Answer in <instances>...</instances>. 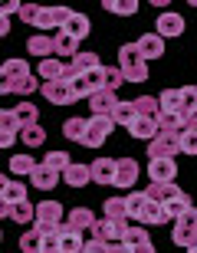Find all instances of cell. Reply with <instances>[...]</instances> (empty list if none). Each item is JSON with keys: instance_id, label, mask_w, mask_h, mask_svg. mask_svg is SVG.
Returning a JSON list of instances; mask_svg holds the SVG:
<instances>
[{"instance_id": "11a10c76", "label": "cell", "mask_w": 197, "mask_h": 253, "mask_svg": "<svg viewBox=\"0 0 197 253\" xmlns=\"http://www.w3.org/2000/svg\"><path fill=\"white\" fill-rule=\"evenodd\" d=\"M188 131H197V115L191 119V125H188Z\"/></svg>"}, {"instance_id": "bcb514c9", "label": "cell", "mask_w": 197, "mask_h": 253, "mask_svg": "<svg viewBox=\"0 0 197 253\" xmlns=\"http://www.w3.org/2000/svg\"><path fill=\"white\" fill-rule=\"evenodd\" d=\"M122 83H125L122 69H118V66H105V89H109V92H115Z\"/></svg>"}, {"instance_id": "816d5d0a", "label": "cell", "mask_w": 197, "mask_h": 253, "mask_svg": "<svg viewBox=\"0 0 197 253\" xmlns=\"http://www.w3.org/2000/svg\"><path fill=\"white\" fill-rule=\"evenodd\" d=\"M105 253H131V247H125V244H105Z\"/></svg>"}, {"instance_id": "484cf974", "label": "cell", "mask_w": 197, "mask_h": 253, "mask_svg": "<svg viewBox=\"0 0 197 253\" xmlns=\"http://www.w3.org/2000/svg\"><path fill=\"white\" fill-rule=\"evenodd\" d=\"M43 247H46V234L37 230V227L20 237V250H23V253H43Z\"/></svg>"}, {"instance_id": "f35d334b", "label": "cell", "mask_w": 197, "mask_h": 253, "mask_svg": "<svg viewBox=\"0 0 197 253\" xmlns=\"http://www.w3.org/2000/svg\"><path fill=\"white\" fill-rule=\"evenodd\" d=\"M125 247H131V250H135V247H145V244H151L148 240V230H145V227H135V224H128V230H125V240H122Z\"/></svg>"}, {"instance_id": "1f68e13d", "label": "cell", "mask_w": 197, "mask_h": 253, "mask_svg": "<svg viewBox=\"0 0 197 253\" xmlns=\"http://www.w3.org/2000/svg\"><path fill=\"white\" fill-rule=\"evenodd\" d=\"M135 112H138V115H145V119H158L161 102L155 99V95H138V99H135Z\"/></svg>"}, {"instance_id": "83f0119b", "label": "cell", "mask_w": 197, "mask_h": 253, "mask_svg": "<svg viewBox=\"0 0 197 253\" xmlns=\"http://www.w3.org/2000/svg\"><path fill=\"white\" fill-rule=\"evenodd\" d=\"M191 207H194L191 194H188V191H181V194L174 197V201H168V204H164V211H168V217H171V220H178V217H184V214H188Z\"/></svg>"}, {"instance_id": "7bdbcfd3", "label": "cell", "mask_w": 197, "mask_h": 253, "mask_svg": "<svg viewBox=\"0 0 197 253\" xmlns=\"http://www.w3.org/2000/svg\"><path fill=\"white\" fill-rule=\"evenodd\" d=\"M43 165L63 174V171L69 168V165H73V158H69V151H49V155H46V161H43Z\"/></svg>"}, {"instance_id": "f907efd6", "label": "cell", "mask_w": 197, "mask_h": 253, "mask_svg": "<svg viewBox=\"0 0 197 253\" xmlns=\"http://www.w3.org/2000/svg\"><path fill=\"white\" fill-rule=\"evenodd\" d=\"M82 253H105V244L92 237V240H85V250H82Z\"/></svg>"}, {"instance_id": "f1b7e54d", "label": "cell", "mask_w": 197, "mask_h": 253, "mask_svg": "<svg viewBox=\"0 0 197 253\" xmlns=\"http://www.w3.org/2000/svg\"><path fill=\"white\" fill-rule=\"evenodd\" d=\"M145 194H148V201L168 204V201H174V197L181 194V188H178V184H151V188L145 191Z\"/></svg>"}, {"instance_id": "ac0fdd59", "label": "cell", "mask_w": 197, "mask_h": 253, "mask_svg": "<svg viewBox=\"0 0 197 253\" xmlns=\"http://www.w3.org/2000/svg\"><path fill=\"white\" fill-rule=\"evenodd\" d=\"M69 73V63H63L59 56H49L39 63V76H43V83H56V79H66Z\"/></svg>"}, {"instance_id": "4dcf8cb0", "label": "cell", "mask_w": 197, "mask_h": 253, "mask_svg": "<svg viewBox=\"0 0 197 253\" xmlns=\"http://www.w3.org/2000/svg\"><path fill=\"white\" fill-rule=\"evenodd\" d=\"M125 204H128V220H141L145 207H148V194H145V191H131V194L125 197Z\"/></svg>"}, {"instance_id": "836d02e7", "label": "cell", "mask_w": 197, "mask_h": 253, "mask_svg": "<svg viewBox=\"0 0 197 253\" xmlns=\"http://www.w3.org/2000/svg\"><path fill=\"white\" fill-rule=\"evenodd\" d=\"M164 220H171L168 211H164V204H158V201H148L145 214H141V224H164Z\"/></svg>"}, {"instance_id": "44dd1931", "label": "cell", "mask_w": 197, "mask_h": 253, "mask_svg": "<svg viewBox=\"0 0 197 253\" xmlns=\"http://www.w3.org/2000/svg\"><path fill=\"white\" fill-rule=\"evenodd\" d=\"M30 181H33V188H37V191H53L59 184V171L46 168V165H39V168L30 174Z\"/></svg>"}, {"instance_id": "5bb4252c", "label": "cell", "mask_w": 197, "mask_h": 253, "mask_svg": "<svg viewBox=\"0 0 197 253\" xmlns=\"http://www.w3.org/2000/svg\"><path fill=\"white\" fill-rule=\"evenodd\" d=\"M135 43H138L145 63H148V59H161V56H164V40H161L158 33H141Z\"/></svg>"}, {"instance_id": "6da1fadb", "label": "cell", "mask_w": 197, "mask_h": 253, "mask_svg": "<svg viewBox=\"0 0 197 253\" xmlns=\"http://www.w3.org/2000/svg\"><path fill=\"white\" fill-rule=\"evenodd\" d=\"M63 227H66V220H63L59 201H39L37 204V230H43V234H59Z\"/></svg>"}, {"instance_id": "7c38bea8", "label": "cell", "mask_w": 197, "mask_h": 253, "mask_svg": "<svg viewBox=\"0 0 197 253\" xmlns=\"http://www.w3.org/2000/svg\"><path fill=\"white\" fill-rule=\"evenodd\" d=\"M92 168V181L95 184H115V174H118V161L115 158H99V161H92L89 165Z\"/></svg>"}, {"instance_id": "7dc6e473", "label": "cell", "mask_w": 197, "mask_h": 253, "mask_svg": "<svg viewBox=\"0 0 197 253\" xmlns=\"http://www.w3.org/2000/svg\"><path fill=\"white\" fill-rule=\"evenodd\" d=\"M37 17H39V7H37V3H23L20 20H23V23H30V27H37Z\"/></svg>"}, {"instance_id": "5b68a950", "label": "cell", "mask_w": 197, "mask_h": 253, "mask_svg": "<svg viewBox=\"0 0 197 253\" xmlns=\"http://www.w3.org/2000/svg\"><path fill=\"white\" fill-rule=\"evenodd\" d=\"M125 230H128V220H112V217H102V220H95L92 237H95V240H102V244H122V240H125Z\"/></svg>"}, {"instance_id": "3957f363", "label": "cell", "mask_w": 197, "mask_h": 253, "mask_svg": "<svg viewBox=\"0 0 197 253\" xmlns=\"http://www.w3.org/2000/svg\"><path fill=\"white\" fill-rule=\"evenodd\" d=\"M171 240H174L178 247H188V250L197 244V207H191L184 217H178V220H174Z\"/></svg>"}, {"instance_id": "681fc988", "label": "cell", "mask_w": 197, "mask_h": 253, "mask_svg": "<svg viewBox=\"0 0 197 253\" xmlns=\"http://www.w3.org/2000/svg\"><path fill=\"white\" fill-rule=\"evenodd\" d=\"M20 10H23V3H20V0H10V3H3L0 17H7V20H10V13H20Z\"/></svg>"}, {"instance_id": "4fadbf2b", "label": "cell", "mask_w": 197, "mask_h": 253, "mask_svg": "<svg viewBox=\"0 0 197 253\" xmlns=\"http://www.w3.org/2000/svg\"><path fill=\"white\" fill-rule=\"evenodd\" d=\"M95 227V214L89 207H76L66 214V230H76V234H82V230H92Z\"/></svg>"}, {"instance_id": "603a6c76", "label": "cell", "mask_w": 197, "mask_h": 253, "mask_svg": "<svg viewBox=\"0 0 197 253\" xmlns=\"http://www.w3.org/2000/svg\"><path fill=\"white\" fill-rule=\"evenodd\" d=\"M85 131H89V119H79V115H73V119H66V122H63V135H66L69 141H79V145H82Z\"/></svg>"}, {"instance_id": "9c48e42d", "label": "cell", "mask_w": 197, "mask_h": 253, "mask_svg": "<svg viewBox=\"0 0 197 253\" xmlns=\"http://www.w3.org/2000/svg\"><path fill=\"white\" fill-rule=\"evenodd\" d=\"M20 131H23V122L17 119V109H3L0 112V148H10Z\"/></svg>"}, {"instance_id": "8992f818", "label": "cell", "mask_w": 197, "mask_h": 253, "mask_svg": "<svg viewBox=\"0 0 197 253\" xmlns=\"http://www.w3.org/2000/svg\"><path fill=\"white\" fill-rule=\"evenodd\" d=\"M112 128H115V122L109 115H89V131H85L82 145L85 148H99V145L112 135Z\"/></svg>"}, {"instance_id": "cb8c5ba5", "label": "cell", "mask_w": 197, "mask_h": 253, "mask_svg": "<svg viewBox=\"0 0 197 253\" xmlns=\"http://www.w3.org/2000/svg\"><path fill=\"white\" fill-rule=\"evenodd\" d=\"M23 76H30V69H27L23 59H7V63L0 66V83H17V79H23Z\"/></svg>"}, {"instance_id": "9f6ffc18", "label": "cell", "mask_w": 197, "mask_h": 253, "mask_svg": "<svg viewBox=\"0 0 197 253\" xmlns=\"http://www.w3.org/2000/svg\"><path fill=\"white\" fill-rule=\"evenodd\" d=\"M188 253H197V244H194V247H191V250H188Z\"/></svg>"}, {"instance_id": "ab89813d", "label": "cell", "mask_w": 197, "mask_h": 253, "mask_svg": "<svg viewBox=\"0 0 197 253\" xmlns=\"http://www.w3.org/2000/svg\"><path fill=\"white\" fill-rule=\"evenodd\" d=\"M73 66H76V73L79 76H85V73H92V69H99V53H79V56L73 59Z\"/></svg>"}, {"instance_id": "d590c367", "label": "cell", "mask_w": 197, "mask_h": 253, "mask_svg": "<svg viewBox=\"0 0 197 253\" xmlns=\"http://www.w3.org/2000/svg\"><path fill=\"white\" fill-rule=\"evenodd\" d=\"M20 141H23L27 148H39V145L46 141V131H43V125H30V128L20 131Z\"/></svg>"}, {"instance_id": "7402d4cb", "label": "cell", "mask_w": 197, "mask_h": 253, "mask_svg": "<svg viewBox=\"0 0 197 253\" xmlns=\"http://www.w3.org/2000/svg\"><path fill=\"white\" fill-rule=\"evenodd\" d=\"M43 85L33 79V76H23V79H17V83H0V92H17V95H33V92H39Z\"/></svg>"}, {"instance_id": "74e56055", "label": "cell", "mask_w": 197, "mask_h": 253, "mask_svg": "<svg viewBox=\"0 0 197 253\" xmlns=\"http://www.w3.org/2000/svg\"><path fill=\"white\" fill-rule=\"evenodd\" d=\"M10 171H13V174H33V171L39 168L37 161L30 158V155H13V158H10V165H7Z\"/></svg>"}, {"instance_id": "c3c4849f", "label": "cell", "mask_w": 197, "mask_h": 253, "mask_svg": "<svg viewBox=\"0 0 197 253\" xmlns=\"http://www.w3.org/2000/svg\"><path fill=\"white\" fill-rule=\"evenodd\" d=\"M181 148H184V155H197V131H184Z\"/></svg>"}, {"instance_id": "ee69618b", "label": "cell", "mask_w": 197, "mask_h": 253, "mask_svg": "<svg viewBox=\"0 0 197 253\" xmlns=\"http://www.w3.org/2000/svg\"><path fill=\"white\" fill-rule=\"evenodd\" d=\"M122 76L128 83H148V63H135V66H125Z\"/></svg>"}, {"instance_id": "60d3db41", "label": "cell", "mask_w": 197, "mask_h": 253, "mask_svg": "<svg viewBox=\"0 0 197 253\" xmlns=\"http://www.w3.org/2000/svg\"><path fill=\"white\" fill-rule=\"evenodd\" d=\"M17 119L20 122H23V128H30V125H39L37 119H39V109L33 102H27V99H23V102L17 105Z\"/></svg>"}, {"instance_id": "d4e9b609", "label": "cell", "mask_w": 197, "mask_h": 253, "mask_svg": "<svg viewBox=\"0 0 197 253\" xmlns=\"http://www.w3.org/2000/svg\"><path fill=\"white\" fill-rule=\"evenodd\" d=\"M85 250V240L82 234H76V230H59V253H82Z\"/></svg>"}, {"instance_id": "e0dca14e", "label": "cell", "mask_w": 197, "mask_h": 253, "mask_svg": "<svg viewBox=\"0 0 197 253\" xmlns=\"http://www.w3.org/2000/svg\"><path fill=\"white\" fill-rule=\"evenodd\" d=\"M20 201H27V184H20V181H10V178H0V204H20Z\"/></svg>"}, {"instance_id": "52a82bcc", "label": "cell", "mask_w": 197, "mask_h": 253, "mask_svg": "<svg viewBox=\"0 0 197 253\" xmlns=\"http://www.w3.org/2000/svg\"><path fill=\"white\" fill-rule=\"evenodd\" d=\"M39 92L46 95L49 105H73L79 95H76L73 83H66V79H56V83H43V89Z\"/></svg>"}, {"instance_id": "2e32d148", "label": "cell", "mask_w": 197, "mask_h": 253, "mask_svg": "<svg viewBox=\"0 0 197 253\" xmlns=\"http://www.w3.org/2000/svg\"><path fill=\"white\" fill-rule=\"evenodd\" d=\"M122 102L115 92H109V89H102V92H95L92 99H89V109H92V115H109L112 119V112H115V105Z\"/></svg>"}, {"instance_id": "f546056e", "label": "cell", "mask_w": 197, "mask_h": 253, "mask_svg": "<svg viewBox=\"0 0 197 253\" xmlns=\"http://www.w3.org/2000/svg\"><path fill=\"white\" fill-rule=\"evenodd\" d=\"M89 30H92V23H89V17H85V13H73V17H69V23H66V33H69V37H76V40H85V37H89Z\"/></svg>"}, {"instance_id": "f5cc1de1", "label": "cell", "mask_w": 197, "mask_h": 253, "mask_svg": "<svg viewBox=\"0 0 197 253\" xmlns=\"http://www.w3.org/2000/svg\"><path fill=\"white\" fill-rule=\"evenodd\" d=\"M7 33H10V20L0 17V37H7Z\"/></svg>"}, {"instance_id": "4316f807", "label": "cell", "mask_w": 197, "mask_h": 253, "mask_svg": "<svg viewBox=\"0 0 197 253\" xmlns=\"http://www.w3.org/2000/svg\"><path fill=\"white\" fill-rule=\"evenodd\" d=\"M161 112H174V115H184V95L181 89H168V92H161Z\"/></svg>"}, {"instance_id": "8d00e7d4", "label": "cell", "mask_w": 197, "mask_h": 253, "mask_svg": "<svg viewBox=\"0 0 197 253\" xmlns=\"http://www.w3.org/2000/svg\"><path fill=\"white\" fill-rule=\"evenodd\" d=\"M105 217H112V220H128V204H125V197H109V201H105Z\"/></svg>"}, {"instance_id": "e575fe53", "label": "cell", "mask_w": 197, "mask_h": 253, "mask_svg": "<svg viewBox=\"0 0 197 253\" xmlns=\"http://www.w3.org/2000/svg\"><path fill=\"white\" fill-rule=\"evenodd\" d=\"M135 119H138V112H135V102H118V105H115V112H112V122H115V125H125V128H128Z\"/></svg>"}, {"instance_id": "db71d44e", "label": "cell", "mask_w": 197, "mask_h": 253, "mask_svg": "<svg viewBox=\"0 0 197 253\" xmlns=\"http://www.w3.org/2000/svg\"><path fill=\"white\" fill-rule=\"evenodd\" d=\"M131 253H155V247H151V244H145V247H135Z\"/></svg>"}, {"instance_id": "ffe728a7", "label": "cell", "mask_w": 197, "mask_h": 253, "mask_svg": "<svg viewBox=\"0 0 197 253\" xmlns=\"http://www.w3.org/2000/svg\"><path fill=\"white\" fill-rule=\"evenodd\" d=\"M27 49L33 53V56H39V59H49L53 53H56V43H53V33H39V37H30Z\"/></svg>"}, {"instance_id": "9a60e30c", "label": "cell", "mask_w": 197, "mask_h": 253, "mask_svg": "<svg viewBox=\"0 0 197 253\" xmlns=\"http://www.w3.org/2000/svg\"><path fill=\"white\" fill-rule=\"evenodd\" d=\"M158 119H145V115H138L135 122L128 125V135L131 138H141V141H155L158 138Z\"/></svg>"}, {"instance_id": "d6986e66", "label": "cell", "mask_w": 197, "mask_h": 253, "mask_svg": "<svg viewBox=\"0 0 197 253\" xmlns=\"http://www.w3.org/2000/svg\"><path fill=\"white\" fill-rule=\"evenodd\" d=\"M63 181L69 184V188H85V184L92 181V168H89V165H76V161H73V165L63 171Z\"/></svg>"}, {"instance_id": "30bf717a", "label": "cell", "mask_w": 197, "mask_h": 253, "mask_svg": "<svg viewBox=\"0 0 197 253\" xmlns=\"http://www.w3.org/2000/svg\"><path fill=\"white\" fill-rule=\"evenodd\" d=\"M148 178H151V184H174V178H178L174 158H155L148 165Z\"/></svg>"}, {"instance_id": "8fae6325", "label": "cell", "mask_w": 197, "mask_h": 253, "mask_svg": "<svg viewBox=\"0 0 197 253\" xmlns=\"http://www.w3.org/2000/svg\"><path fill=\"white\" fill-rule=\"evenodd\" d=\"M141 168H138V161L135 158H118V174H115V188H122V191H131L135 188V181H138Z\"/></svg>"}, {"instance_id": "277c9868", "label": "cell", "mask_w": 197, "mask_h": 253, "mask_svg": "<svg viewBox=\"0 0 197 253\" xmlns=\"http://www.w3.org/2000/svg\"><path fill=\"white\" fill-rule=\"evenodd\" d=\"M181 138L184 135H178V131H158V138L148 141V158L151 161L155 158H174L178 151H184L181 148Z\"/></svg>"}, {"instance_id": "7a4b0ae2", "label": "cell", "mask_w": 197, "mask_h": 253, "mask_svg": "<svg viewBox=\"0 0 197 253\" xmlns=\"http://www.w3.org/2000/svg\"><path fill=\"white\" fill-rule=\"evenodd\" d=\"M73 13H76V10H69V7H39L37 30H39V33H63Z\"/></svg>"}, {"instance_id": "d6a6232c", "label": "cell", "mask_w": 197, "mask_h": 253, "mask_svg": "<svg viewBox=\"0 0 197 253\" xmlns=\"http://www.w3.org/2000/svg\"><path fill=\"white\" fill-rule=\"evenodd\" d=\"M10 220H17V224H27V220H33V224H37V207L30 204V201H20V204L10 207Z\"/></svg>"}, {"instance_id": "ba28073f", "label": "cell", "mask_w": 197, "mask_h": 253, "mask_svg": "<svg viewBox=\"0 0 197 253\" xmlns=\"http://www.w3.org/2000/svg\"><path fill=\"white\" fill-rule=\"evenodd\" d=\"M155 33H158L161 40H168V37H184V17H181L178 10H164V13H158Z\"/></svg>"}, {"instance_id": "f6af8a7d", "label": "cell", "mask_w": 197, "mask_h": 253, "mask_svg": "<svg viewBox=\"0 0 197 253\" xmlns=\"http://www.w3.org/2000/svg\"><path fill=\"white\" fill-rule=\"evenodd\" d=\"M181 95H184V115L194 119V115H197V85H184Z\"/></svg>"}, {"instance_id": "b9f144b4", "label": "cell", "mask_w": 197, "mask_h": 253, "mask_svg": "<svg viewBox=\"0 0 197 253\" xmlns=\"http://www.w3.org/2000/svg\"><path fill=\"white\" fill-rule=\"evenodd\" d=\"M102 7L118 13V17H135V13H138V3H135V0H105Z\"/></svg>"}]
</instances>
